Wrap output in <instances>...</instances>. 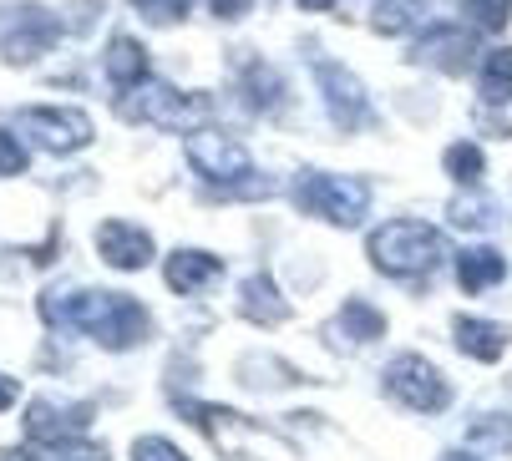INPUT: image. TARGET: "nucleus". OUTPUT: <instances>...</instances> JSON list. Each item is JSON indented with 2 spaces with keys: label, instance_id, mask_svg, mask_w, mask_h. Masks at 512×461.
Here are the masks:
<instances>
[{
  "label": "nucleus",
  "instance_id": "nucleus-1",
  "mask_svg": "<svg viewBox=\"0 0 512 461\" xmlns=\"http://www.w3.org/2000/svg\"><path fill=\"white\" fill-rule=\"evenodd\" d=\"M41 315L56 330L97 335L112 350H127V345H137L142 335L153 330L148 310H142L132 294H107V289H51L41 299Z\"/></svg>",
  "mask_w": 512,
  "mask_h": 461
},
{
  "label": "nucleus",
  "instance_id": "nucleus-2",
  "mask_svg": "<svg viewBox=\"0 0 512 461\" xmlns=\"http://www.w3.org/2000/svg\"><path fill=\"white\" fill-rule=\"evenodd\" d=\"M371 259L381 274H421L431 264H442V234L431 223H416V218H396L386 228L371 234Z\"/></svg>",
  "mask_w": 512,
  "mask_h": 461
},
{
  "label": "nucleus",
  "instance_id": "nucleus-3",
  "mask_svg": "<svg viewBox=\"0 0 512 461\" xmlns=\"http://www.w3.org/2000/svg\"><path fill=\"white\" fill-rule=\"evenodd\" d=\"M295 203L325 223H360L365 208H371V188L360 178H340V173H300V188H295Z\"/></svg>",
  "mask_w": 512,
  "mask_h": 461
},
{
  "label": "nucleus",
  "instance_id": "nucleus-4",
  "mask_svg": "<svg viewBox=\"0 0 512 461\" xmlns=\"http://www.w3.org/2000/svg\"><path fill=\"white\" fill-rule=\"evenodd\" d=\"M21 132L36 142V147H46V152H56V158H66V152H82L97 132H92V117L82 112V107H26L21 112Z\"/></svg>",
  "mask_w": 512,
  "mask_h": 461
},
{
  "label": "nucleus",
  "instance_id": "nucleus-5",
  "mask_svg": "<svg viewBox=\"0 0 512 461\" xmlns=\"http://www.w3.org/2000/svg\"><path fill=\"white\" fill-rule=\"evenodd\" d=\"M315 82H320V97H325V112L335 127H365L371 122V102H365V87L360 76H350V66L340 61H320L315 66Z\"/></svg>",
  "mask_w": 512,
  "mask_h": 461
},
{
  "label": "nucleus",
  "instance_id": "nucleus-6",
  "mask_svg": "<svg viewBox=\"0 0 512 461\" xmlns=\"http://www.w3.org/2000/svg\"><path fill=\"white\" fill-rule=\"evenodd\" d=\"M122 107V117H132V122H153V127H188L193 117H198V102H188L183 92H173V87H163V82H148V87H127V97L117 102Z\"/></svg>",
  "mask_w": 512,
  "mask_h": 461
},
{
  "label": "nucleus",
  "instance_id": "nucleus-7",
  "mask_svg": "<svg viewBox=\"0 0 512 461\" xmlns=\"http://www.w3.org/2000/svg\"><path fill=\"white\" fill-rule=\"evenodd\" d=\"M188 163L198 168V178H208V183H234V178H244L249 173V152L229 137V132H193L188 137Z\"/></svg>",
  "mask_w": 512,
  "mask_h": 461
},
{
  "label": "nucleus",
  "instance_id": "nucleus-8",
  "mask_svg": "<svg viewBox=\"0 0 512 461\" xmlns=\"http://www.w3.org/2000/svg\"><path fill=\"white\" fill-rule=\"evenodd\" d=\"M153 234L142 223H127V218H107L102 228H97V254L112 264V269H122V274H132V269H148V259H153Z\"/></svg>",
  "mask_w": 512,
  "mask_h": 461
},
{
  "label": "nucleus",
  "instance_id": "nucleus-9",
  "mask_svg": "<svg viewBox=\"0 0 512 461\" xmlns=\"http://www.w3.org/2000/svg\"><path fill=\"white\" fill-rule=\"evenodd\" d=\"M61 36V26L46 16V11H16V21L6 26V36H0V51H6V61H36L41 51H51V41Z\"/></svg>",
  "mask_w": 512,
  "mask_h": 461
},
{
  "label": "nucleus",
  "instance_id": "nucleus-10",
  "mask_svg": "<svg viewBox=\"0 0 512 461\" xmlns=\"http://www.w3.org/2000/svg\"><path fill=\"white\" fill-rule=\"evenodd\" d=\"M102 71H107V82H117L127 92L137 82H148V51H142V41H132V36H112L107 56H102Z\"/></svg>",
  "mask_w": 512,
  "mask_h": 461
},
{
  "label": "nucleus",
  "instance_id": "nucleus-11",
  "mask_svg": "<svg viewBox=\"0 0 512 461\" xmlns=\"http://www.w3.org/2000/svg\"><path fill=\"white\" fill-rule=\"evenodd\" d=\"M218 274H224V264H218L213 254H203V249H178V254L168 259V284H173L178 294H198V289H208Z\"/></svg>",
  "mask_w": 512,
  "mask_h": 461
},
{
  "label": "nucleus",
  "instance_id": "nucleus-12",
  "mask_svg": "<svg viewBox=\"0 0 512 461\" xmlns=\"http://www.w3.org/2000/svg\"><path fill=\"white\" fill-rule=\"evenodd\" d=\"M507 274V264H502V254L497 249H467L462 254V269H457V279H462V289H487V284H497Z\"/></svg>",
  "mask_w": 512,
  "mask_h": 461
},
{
  "label": "nucleus",
  "instance_id": "nucleus-13",
  "mask_svg": "<svg viewBox=\"0 0 512 461\" xmlns=\"http://www.w3.org/2000/svg\"><path fill=\"white\" fill-rule=\"evenodd\" d=\"M482 97L487 102H512V51H487L482 61Z\"/></svg>",
  "mask_w": 512,
  "mask_h": 461
},
{
  "label": "nucleus",
  "instance_id": "nucleus-14",
  "mask_svg": "<svg viewBox=\"0 0 512 461\" xmlns=\"http://www.w3.org/2000/svg\"><path fill=\"white\" fill-rule=\"evenodd\" d=\"M457 335H462V350H467V355L477 350V355H487V360H492V355L502 350V340H507V330H502V325H487V320H457Z\"/></svg>",
  "mask_w": 512,
  "mask_h": 461
},
{
  "label": "nucleus",
  "instance_id": "nucleus-15",
  "mask_svg": "<svg viewBox=\"0 0 512 461\" xmlns=\"http://www.w3.org/2000/svg\"><path fill=\"white\" fill-rule=\"evenodd\" d=\"M426 21V0H381L376 6V26L381 31H411Z\"/></svg>",
  "mask_w": 512,
  "mask_h": 461
},
{
  "label": "nucleus",
  "instance_id": "nucleus-16",
  "mask_svg": "<svg viewBox=\"0 0 512 461\" xmlns=\"http://www.w3.org/2000/svg\"><path fill=\"white\" fill-rule=\"evenodd\" d=\"M462 11H467V26H477V31H502L507 16H512V0H462Z\"/></svg>",
  "mask_w": 512,
  "mask_h": 461
},
{
  "label": "nucleus",
  "instance_id": "nucleus-17",
  "mask_svg": "<svg viewBox=\"0 0 512 461\" xmlns=\"http://www.w3.org/2000/svg\"><path fill=\"white\" fill-rule=\"evenodd\" d=\"M132 6L142 11V21H153V26H173L193 11V0H132Z\"/></svg>",
  "mask_w": 512,
  "mask_h": 461
},
{
  "label": "nucleus",
  "instance_id": "nucleus-18",
  "mask_svg": "<svg viewBox=\"0 0 512 461\" xmlns=\"http://www.w3.org/2000/svg\"><path fill=\"white\" fill-rule=\"evenodd\" d=\"M447 173H452L457 183H477V173H482V152H477L472 142H457V147L447 152Z\"/></svg>",
  "mask_w": 512,
  "mask_h": 461
},
{
  "label": "nucleus",
  "instance_id": "nucleus-19",
  "mask_svg": "<svg viewBox=\"0 0 512 461\" xmlns=\"http://www.w3.org/2000/svg\"><path fill=\"white\" fill-rule=\"evenodd\" d=\"M16 173H26V142L0 127V178H16Z\"/></svg>",
  "mask_w": 512,
  "mask_h": 461
},
{
  "label": "nucleus",
  "instance_id": "nucleus-20",
  "mask_svg": "<svg viewBox=\"0 0 512 461\" xmlns=\"http://www.w3.org/2000/svg\"><path fill=\"white\" fill-rule=\"evenodd\" d=\"M46 461H107V456L97 446H87V441H56Z\"/></svg>",
  "mask_w": 512,
  "mask_h": 461
},
{
  "label": "nucleus",
  "instance_id": "nucleus-21",
  "mask_svg": "<svg viewBox=\"0 0 512 461\" xmlns=\"http://www.w3.org/2000/svg\"><path fill=\"white\" fill-rule=\"evenodd\" d=\"M137 461H183L168 441H137Z\"/></svg>",
  "mask_w": 512,
  "mask_h": 461
},
{
  "label": "nucleus",
  "instance_id": "nucleus-22",
  "mask_svg": "<svg viewBox=\"0 0 512 461\" xmlns=\"http://www.w3.org/2000/svg\"><path fill=\"white\" fill-rule=\"evenodd\" d=\"M213 11L224 16V21H239V16L249 11V0H213Z\"/></svg>",
  "mask_w": 512,
  "mask_h": 461
},
{
  "label": "nucleus",
  "instance_id": "nucleus-23",
  "mask_svg": "<svg viewBox=\"0 0 512 461\" xmlns=\"http://www.w3.org/2000/svg\"><path fill=\"white\" fill-rule=\"evenodd\" d=\"M16 401V386H11V375H0V411H6Z\"/></svg>",
  "mask_w": 512,
  "mask_h": 461
},
{
  "label": "nucleus",
  "instance_id": "nucleus-24",
  "mask_svg": "<svg viewBox=\"0 0 512 461\" xmlns=\"http://www.w3.org/2000/svg\"><path fill=\"white\" fill-rule=\"evenodd\" d=\"M0 461H36V456H26V451H0Z\"/></svg>",
  "mask_w": 512,
  "mask_h": 461
},
{
  "label": "nucleus",
  "instance_id": "nucleus-25",
  "mask_svg": "<svg viewBox=\"0 0 512 461\" xmlns=\"http://www.w3.org/2000/svg\"><path fill=\"white\" fill-rule=\"evenodd\" d=\"M305 6H315V11H325V6H335V0H305Z\"/></svg>",
  "mask_w": 512,
  "mask_h": 461
}]
</instances>
